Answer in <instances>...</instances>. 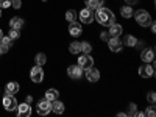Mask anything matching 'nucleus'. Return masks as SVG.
Listing matches in <instances>:
<instances>
[{"instance_id":"nucleus-15","label":"nucleus","mask_w":156,"mask_h":117,"mask_svg":"<svg viewBox=\"0 0 156 117\" xmlns=\"http://www.w3.org/2000/svg\"><path fill=\"white\" fill-rule=\"evenodd\" d=\"M69 33H70V36H80L81 34V25L80 23H76V22H70V25H69Z\"/></svg>"},{"instance_id":"nucleus-3","label":"nucleus","mask_w":156,"mask_h":117,"mask_svg":"<svg viewBox=\"0 0 156 117\" xmlns=\"http://www.w3.org/2000/svg\"><path fill=\"white\" fill-rule=\"evenodd\" d=\"M36 111H37V114H41V115H47L48 112H51V101L47 100V98H42L41 101H37Z\"/></svg>"},{"instance_id":"nucleus-5","label":"nucleus","mask_w":156,"mask_h":117,"mask_svg":"<svg viewBox=\"0 0 156 117\" xmlns=\"http://www.w3.org/2000/svg\"><path fill=\"white\" fill-rule=\"evenodd\" d=\"M78 66H80L83 70H86V69H89V67H92V66H94V59H92V56H90L89 53L80 55V56H78Z\"/></svg>"},{"instance_id":"nucleus-20","label":"nucleus","mask_w":156,"mask_h":117,"mask_svg":"<svg viewBox=\"0 0 156 117\" xmlns=\"http://www.w3.org/2000/svg\"><path fill=\"white\" fill-rule=\"evenodd\" d=\"M84 3H86V6H87V8L97 11V9L103 5V0H84Z\"/></svg>"},{"instance_id":"nucleus-26","label":"nucleus","mask_w":156,"mask_h":117,"mask_svg":"<svg viewBox=\"0 0 156 117\" xmlns=\"http://www.w3.org/2000/svg\"><path fill=\"white\" fill-rule=\"evenodd\" d=\"M45 62H47V56L44 53H37L36 55V64L37 66H44Z\"/></svg>"},{"instance_id":"nucleus-18","label":"nucleus","mask_w":156,"mask_h":117,"mask_svg":"<svg viewBox=\"0 0 156 117\" xmlns=\"http://www.w3.org/2000/svg\"><path fill=\"white\" fill-rule=\"evenodd\" d=\"M9 27H11V28H14V30H20V28L23 27V19L19 17V16L12 17V19L9 20Z\"/></svg>"},{"instance_id":"nucleus-22","label":"nucleus","mask_w":156,"mask_h":117,"mask_svg":"<svg viewBox=\"0 0 156 117\" xmlns=\"http://www.w3.org/2000/svg\"><path fill=\"white\" fill-rule=\"evenodd\" d=\"M69 51L72 55H78L81 51V42H78V41H75V42H72L70 45H69Z\"/></svg>"},{"instance_id":"nucleus-2","label":"nucleus","mask_w":156,"mask_h":117,"mask_svg":"<svg viewBox=\"0 0 156 117\" xmlns=\"http://www.w3.org/2000/svg\"><path fill=\"white\" fill-rule=\"evenodd\" d=\"M133 16H134L136 22L140 25V27H150V23H151V16L148 14L145 9H137L136 12H133Z\"/></svg>"},{"instance_id":"nucleus-23","label":"nucleus","mask_w":156,"mask_h":117,"mask_svg":"<svg viewBox=\"0 0 156 117\" xmlns=\"http://www.w3.org/2000/svg\"><path fill=\"white\" fill-rule=\"evenodd\" d=\"M58 95H59V92H58L56 89H48V90H45V97H44V98H47V100H50V101H53V100L58 98Z\"/></svg>"},{"instance_id":"nucleus-8","label":"nucleus","mask_w":156,"mask_h":117,"mask_svg":"<svg viewBox=\"0 0 156 117\" xmlns=\"http://www.w3.org/2000/svg\"><path fill=\"white\" fill-rule=\"evenodd\" d=\"M30 76H31L33 83H41L44 80V70H42V67L36 64V66L31 69V72H30Z\"/></svg>"},{"instance_id":"nucleus-32","label":"nucleus","mask_w":156,"mask_h":117,"mask_svg":"<svg viewBox=\"0 0 156 117\" xmlns=\"http://www.w3.org/2000/svg\"><path fill=\"white\" fill-rule=\"evenodd\" d=\"M11 5H12V8H16V9H19V8L22 6L20 0H11Z\"/></svg>"},{"instance_id":"nucleus-25","label":"nucleus","mask_w":156,"mask_h":117,"mask_svg":"<svg viewBox=\"0 0 156 117\" xmlns=\"http://www.w3.org/2000/svg\"><path fill=\"white\" fill-rule=\"evenodd\" d=\"M66 19H67L69 23H70V22H75V20H76V11H75V9H69V11L66 12Z\"/></svg>"},{"instance_id":"nucleus-31","label":"nucleus","mask_w":156,"mask_h":117,"mask_svg":"<svg viewBox=\"0 0 156 117\" xmlns=\"http://www.w3.org/2000/svg\"><path fill=\"white\" fill-rule=\"evenodd\" d=\"M11 0H0V8H9Z\"/></svg>"},{"instance_id":"nucleus-12","label":"nucleus","mask_w":156,"mask_h":117,"mask_svg":"<svg viewBox=\"0 0 156 117\" xmlns=\"http://www.w3.org/2000/svg\"><path fill=\"white\" fill-rule=\"evenodd\" d=\"M86 78L90 83H95V81L100 80V72L94 67H89V69H86Z\"/></svg>"},{"instance_id":"nucleus-33","label":"nucleus","mask_w":156,"mask_h":117,"mask_svg":"<svg viewBox=\"0 0 156 117\" xmlns=\"http://www.w3.org/2000/svg\"><path fill=\"white\" fill-rule=\"evenodd\" d=\"M100 37H101V39H103V41H105V42H108V39H109L111 36H109V33H108V31H103V33L100 34Z\"/></svg>"},{"instance_id":"nucleus-29","label":"nucleus","mask_w":156,"mask_h":117,"mask_svg":"<svg viewBox=\"0 0 156 117\" xmlns=\"http://www.w3.org/2000/svg\"><path fill=\"white\" fill-rule=\"evenodd\" d=\"M136 112H137V106H136V103H129V108H128L126 115H134Z\"/></svg>"},{"instance_id":"nucleus-24","label":"nucleus","mask_w":156,"mask_h":117,"mask_svg":"<svg viewBox=\"0 0 156 117\" xmlns=\"http://www.w3.org/2000/svg\"><path fill=\"white\" fill-rule=\"evenodd\" d=\"M123 42H125V45H128V47H136V45H137V39H136L134 36H131V34H126L125 39H123Z\"/></svg>"},{"instance_id":"nucleus-41","label":"nucleus","mask_w":156,"mask_h":117,"mask_svg":"<svg viewBox=\"0 0 156 117\" xmlns=\"http://www.w3.org/2000/svg\"><path fill=\"white\" fill-rule=\"evenodd\" d=\"M42 2H47V0H42Z\"/></svg>"},{"instance_id":"nucleus-7","label":"nucleus","mask_w":156,"mask_h":117,"mask_svg":"<svg viewBox=\"0 0 156 117\" xmlns=\"http://www.w3.org/2000/svg\"><path fill=\"white\" fill-rule=\"evenodd\" d=\"M17 100H16V97L14 95H11V94H6L5 97H3V108L6 109V111H14L16 108H17Z\"/></svg>"},{"instance_id":"nucleus-19","label":"nucleus","mask_w":156,"mask_h":117,"mask_svg":"<svg viewBox=\"0 0 156 117\" xmlns=\"http://www.w3.org/2000/svg\"><path fill=\"white\" fill-rule=\"evenodd\" d=\"M5 90H6V94H11V95H16V94L19 92V84H17L16 81H11V83H8V84H6Z\"/></svg>"},{"instance_id":"nucleus-36","label":"nucleus","mask_w":156,"mask_h":117,"mask_svg":"<svg viewBox=\"0 0 156 117\" xmlns=\"http://www.w3.org/2000/svg\"><path fill=\"white\" fill-rule=\"evenodd\" d=\"M136 2H137V0H126L128 5H133V3H136Z\"/></svg>"},{"instance_id":"nucleus-39","label":"nucleus","mask_w":156,"mask_h":117,"mask_svg":"<svg viewBox=\"0 0 156 117\" xmlns=\"http://www.w3.org/2000/svg\"><path fill=\"white\" fill-rule=\"evenodd\" d=\"M0 16H2V9H0Z\"/></svg>"},{"instance_id":"nucleus-28","label":"nucleus","mask_w":156,"mask_h":117,"mask_svg":"<svg viewBox=\"0 0 156 117\" xmlns=\"http://www.w3.org/2000/svg\"><path fill=\"white\" fill-rule=\"evenodd\" d=\"M9 39L11 41H14V39H19V36H20V33H19V30H14V28H11L9 30Z\"/></svg>"},{"instance_id":"nucleus-30","label":"nucleus","mask_w":156,"mask_h":117,"mask_svg":"<svg viewBox=\"0 0 156 117\" xmlns=\"http://www.w3.org/2000/svg\"><path fill=\"white\" fill-rule=\"evenodd\" d=\"M144 115H148V117H154V106H153V105H151V106H148V108L145 109Z\"/></svg>"},{"instance_id":"nucleus-38","label":"nucleus","mask_w":156,"mask_h":117,"mask_svg":"<svg viewBox=\"0 0 156 117\" xmlns=\"http://www.w3.org/2000/svg\"><path fill=\"white\" fill-rule=\"evenodd\" d=\"M2 36H3V33H2V30H0V39H2Z\"/></svg>"},{"instance_id":"nucleus-10","label":"nucleus","mask_w":156,"mask_h":117,"mask_svg":"<svg viewBox=\"0 0 156 117\" xmlns=\"http://www.w3.org/2000/svg\"><path fill=\"white\" fill-rule=\"evenodd\" d=\"M67 75L72 78V80H80L83 76V69L80 66H69L67 67Z\"/></svg>"},{"instance_id":"nucleus-21","label":"nucleus","mask_w":156,"mask_h":117,"mask_svg":"<svg viewBox=\"0 0 156 117\" xmlns=\"http://www.w3.org/2000/svg\"><path fill=\"white\" fill-rule=\"evenodd\" d=\"M133 8L129 6V5H126V6H123V8H120V14H122V17H125V19H129V17H133Z\"/></svg>"},{"instance_id":"nucleus-35","label":"nucleus","mask_w":156,"mask_h":117,"mask_svg":"<svg viewBox=\"0 0 156 117\" xmlns=\"http://www.w3.org/2000/svg\"><path fill=\"white\" fill-rule=\"evenodd\" d=\"M150 27H151V31L154 33V31H156V25H154V22H151V23H150Z\"/></svg>"},{"instance_id":"nucleus-17","label":"nucleus","mask_w":156,"mask_h":117,"mask_svg":"<svg viewBox=\"0 0 156 117\" xmlns=\"http://www.w3.org/2000/svg\"><path fill=\"white\" fill-rule=\"evenodd\" d=\"M51 111H53L55 114H62L64 112V103L59 101L58 98L51 101Z\"/></svg>"},{"instance_id":"nucleus-40","label":"nucleus","mask_w":156,"mask_h":117,"mask_svg":"<svg viewBox=\"0 0 156 117\" xmlns=\"http://www.w3.org/2000/svg\"><path fill=\"white\" fill-rule=\"evenodd\" d=\"M0 55H2V48H0Z\"/></svg>"},{"instance_id":"nucleus-16","label":"nucleus","mask_w":156,"mask_h":117,"mask_svg":"<svg viewBox=\"0 0 156 117\" xmlns=\"http://www.w3.org/2000/svg\"><path fill=\"white\" fill-rule=\"evenodd\" d=\"M109 30H108V33H109V36H117V37H119L120 34H122V25H117L115 22L112 23V25H109V27H108Z\"/></svg>"},{"instance_id":"nucleus-27","label":"nucleus","mask_w":156,"mask_h":117,"mask_svg":"<svg viewBox=\"0 0 156 117\" xmlns=\"http://www.w3.org/2000/svg\"><path fill=\"white\" fill-rule=\"evenodd\" d=\"M81 51L83 53H90L92 51V45L89 42H81Z\"/></svg>"},{"instance_id":"nucleus-6","label":"nucleus","mask_w":156,"mask_h":117,"mask_svg":"<svg viewBox=\"0 0 156 117\" xmlns=\"http://www.w3.org/2000/svg\"><path fill=\"white\" fill-rule=\"evenodd\" d=\"M108 47H109L111 51H114V53H119V51H122V48H123V44L117 36H111L108 39Z\"/></svg>"},{"instance_id":"nucleus-4","label":"nucleus","mask_w":156,"mask_h":117,"mask_svg":"<svg viewBox=\"0 0 156 117\" xmlns=\"http://www.w3.org/2000/svg\"><path fill=\"white\" fill-rule=\"evenodd\" d=\"M95 19V14H94V9H90V8H83L80 11V20L83 23H92Z\"/></svg>"},{"instance_id":"nucleus-1","label":"nucleus","mask_w":156,"mask_h":117,"mask_svg":"<svg viewBox=\"0 0 156 117\" xmlns=\"http://www.w3.org/2000/svg\"><path fill=\"white\" fill-rule=\"evenodd\" d=\"M95 19L98 23H101L103 27H109V25H112L115 22V16H114V12L109 9V8H103L100 6L97 9V14H95Z\"/></svg>"},{"instance_id":"nucleus-9","label":"nucleus","mask_w":156,"mask_h":117,"mask_svg":"<svg viewBox=\"0 0 156 117\" xmlns=\"http://www.w3.org/2000/svg\"><path fill=\"white\" fill-rule=\"evenodd\" d=\"M139 75H140L142 78H150V76L154 75V67L151 66L150 62H145L144 66L139 67Z\"/></svg>"},{"instance_id":"nucleus-13","label":"nucleus","mask_w":156,"mask_h":117,"mask_svg":"<svg viewBox=\"0 0 156 117\" xmlns=\"http://www.w3.org/2000/svg\"><path fill=\"white\" fill-rule=\"evenodd\" d=\"M140 59L144 62H151L154 59V50L153 48H144L140 53Z\"/></svg>"},{"instance_id":"nucleus-14","label":"nucleus","mask_w":156,"mask_h":117,"mask_svg":"<svg viewBox=\"0 0 156 117\" xmlns=\"http://www.w3.org/2000/svg\"><path fill=\"white\" fill-rule=\"evenodd\" d=\"M11 45H12V41L9 39V36H2V39H0V48H2V53H6Z\"/></svg>"},{"instance_id":"nucleus-37","label":"nucleus","mask_w":156,"mask_h":117,"mask_svg":"<svg viewBox=\"0 0 156 117\" xmlns=\"http://www.w3.org/2000/svg\"><path fill=\"white\" fill-rule=\"evenodd\" d=\"M31 101H33V97L28 95V97H27V103H31Z\"/></svg>"},{"instance_id":"nucleus-34","label":"nucleus","mask_w":156,"mask_h":117,"mask_svg":"<svg viewBox=\"0 0 156 117\" xmlns=\"http://www.w3.org/2000/svg\"><path fill=\"white\" fill-rule=\"evenodd\" d=\"M147 98H148V101L151 103V105H154V100H156V95H154V92H150Z\"/></svg>"},{"instance_id":"nucleus-11","label":"nucleus","mask_w":156,"mask_h":117,"mask_svg":"<svg viewBox=\"0 0 156 117\" xmlns=\"http://www.w3.org/2000/svg\"><path fill=\"white\" fill-rule=\"evenodd\" d=\"M17 115L19 117H28L31 114V106H30V103H22V105H17Z\"/></svg>"}]
</instances>
